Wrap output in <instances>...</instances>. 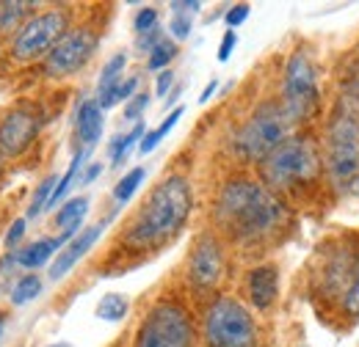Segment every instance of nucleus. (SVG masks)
Segmentation results:
<instances>
[{"mask_svg": "<svg viewBox=\"0 0 359 347\" xmlns=\"http://www.w3.org/2000/svg\"><path fill=\"white\" fill-rule=\"evenodd\" d=\"M100 234H102V223H97V226H89V229H83L55 260H53V264H50V278L53 281H58V278H64L78 262L83 260L86 254L91 251V246L100 240Z\"/></svg>", "mask_w": 359, "mask_h": 347, "instance_id": "obj_14", "label": "nucleus"}, {"mask_svg": "<svg viewBox=\"0 0 359 347\" xmlns=\"http://www.w3.org/2000/svg\"><path fill=\"white\" fill-rule=\"evenodd\" d=\"M163 39H166V36H163V31H161V28H155V31H149V34H141V36L135 39V47H138L141 52H147V55H149V52L163 42Z\"/></svg>", "mask_w": 359, "mask_h": 347, "instance_id": "obj_35", "label": "nucleus"}, {"mask_svg": "<svg viewBox=\"0 0 359 347\" xmlns=\"http://www.w3.org/2000/svg\"><path fill=\"white\" fill-rule=\"evenodd\" d=\"M55 187H58V179H55V176L42 179V185L36 187L34 201H31V207H28V218H36L42 210H45L47 204H50V199H53V190H55Z\"/></svg>", "mask_w": 359, "mask_h": 347, "instance_id": "obj_28", "label": "nucleus"}, {"mask_svg": "<svg viewBox=\"0 0 359 347\" xmlns=\"http://www.w3.org/2000/svg\"><path fill=\"white\" fill-rule=\"evenodd\" d=\"M188 278L196 290H213L224 278V248L213 234L196 237L188 260Z\"/></svg>", "mask_w": 359, "mask_h": 347, "instance_id": "obj_13", "label": "nucleus"}, {"mask_svg": "<svg viewBox=\"0 0 359 347\" xmlns=\"http://www.w3.org/2000/svg\"><path fill=\"white\" fill-rule=\"evenodd\" d=\"M293 122L287 119L282 102H266L260 105L232 138V152L241 160L263 163L276 146H282L290 138Z\"/></svg>", "mask_w": 359, "mask_h": 347, "instance_id": "obj_5", "label": "nucleus"}, {"mask_svg": "<svg viewBox=\"0 0 359 347\" xmlns=\"http://www.w3.org/2000/svg\"><path fill=\"white\" fill-rule=\"evenodd\" d=\"M346 187H348L351 193H357V196H359V174L354 176V179H351V182H348V185H346Z\"/></svg>", "mask_w": 359, "mask_h": 347, "instance_id": "obj_42", "label": "nucleus"}, {"mask_svg": "<svg viewBox=\"0 0 359 347\" xmlns=\"http://www.w3.org/2000/svg\"><path fill=\"white\" fill-rule=\"evenodd\" d=\"M135 88H138V78H125L119 88L111 94V99H108V105L102 108V111H108V108H114L116 102H125V99H133L135 97Z\"/></svg>", "mask_w": 359, "mask_h": 347, "instance_id": "obj_31", "label": "nucleus"}, {"mask_svg": "<svg viewBox=\"0 0 359 347\" xmlns=\"http://www.w3.org/2000/svg\"><path fill=\"white\" fill-rule=\"evenodd\" d=\"M100 36L89 25L81 28H69L67 36L50 50L45 58V75L47 78H69L75 72H81L91 61V55L97 52Z\"/></svg>", "mask_w": 359, "mask_h": 347, "instance_id": "obj_10", "label": "nucleus"}, {"mask_svg": "<svg viewBox=\"0 0 359 347\" xmlns=\"http://www.w3.org/2000/svg\"><path fill=\"white\" fill-rule=\"evenodd\" d=\"M42 130V113L34 105H17L0 119V152L8 157H20L31 149Z\"/></svg>", "mask_w": 359, "mask_h": 347, "instance_id": "obj_12", "label": "nucleus"}, {"mask_svg": "<svg viewBox=\"0 0 359 347\" xmlns=\"http://www.w3.org/2000/svg\"><path fill=\"white\" fill-rule=\"evenodd\" d=\"M0 171H3V152H0Z\"/></svg>", "mask_w": 359, "mask_h": 347, "instance_id": "obj_43", "label": "nucleus"}, {"mask_svg": "<svg viewBox=\"0 0 359 347\" xmlns=\"http://www.w3.org/2000/svg\"><path fill=\"white\" fill-rule=\"evenodd\" d=\"M320 174H323V157L315 141L307 135H290L260 163L263 185L271 187L276 196L313 187Z\"/></svg>", "mask_w": 359, "mask_h": 347, "instance_id": "obj_3", "label": "nucleus"}, {"mask_svg": "<svg viewBox=\"0 0 359 347\" xmlns=\"http://www.w3.org/2000/svg\"><path fill=\"white\" fill-rule=\"evenodd\" d=\"M282 108L293 125H304L320 113V88L318 75L304 50L290 52L282 72Z\"/></svg>", "mask_w": 359, "mask_h": 347, "instance_id": "obj_7", "label": "nucleus"}, {"mask_svg": "<svg viewBox=\"0 0 359 347\" xmlns=\"http://www.w3.org/2000/svg\"><path fill=\"white\" fill-rule=\"evenodd\" d=\"M133 28H135V34H138V36H141V34L155 31V28H158V11H155L152 6H144V8L135 14Z\"/></svg>", "mask_w": 359, "mask_h": 347, "instance_id": "obj_30", "label": "nucleus"}, {"mask_svg": "<svg viewBox=\"0 0 359 347\" xmlns=\"http://www.w3.org/2000/svg\"><path fill=\"white\" fill-rule=\"evenodd\" d=\"M340 311H343V317H348V320H359V270H357V276H354V281L348 284L346 295L340 298Z\"/></svg>", "mask_w": 359, "mask_h": 347, "instance_id": "obj_29", "label": "nucleus"}, {"mask_svg": "<svg viewBox=\"0 0 359 347\" xmlns=\"http://www.w3.org/2000/svg\"><path fill=\"white\" fill-rule=\"evenodd\" d=\"M64 243L55 237V240H36V243H31L28 248H22V251H17V257H14V262L17 264H22V267H42L45 262H50V257L61 248Z\"/></svg>", "mask_w": 359, "mask_h": 347, "instance_id": "obj_19", "label": "nucleus"}, {"mask_svg": "<svg viewBox=\"0 0 359 347\" xmlns=\"http://www.w3.org/2000/svg\"><path fill=\"white\" fill-rule=\"evenodd\" d=\"M202 331L208 347H257V325L252 311L229 295H222L208 306Z\"/></svg>", "mask_w": 359, "mask_h": 347, "instance_id": "obj_6", "label": "nucleus"}, {"mask_svg": "<svg viewBox=\"0 0 359 347\" xmlns=\"http://www.w3.org/2000/svg\"><path fill=\"white\" fill-rule=\"evenodd\" d=\"M359 94L346 91L326 125V169L334 182L348 185L359 174Z\"/></svg>", "mask_w": 359, "mask_h": 347, "instance_id": "obj_4", "label": "nucleus"}, {"mask_svg": "<svg viewBox=\"0 0 359 347\" xmlns=\"http://www.w3.org/2000/svg\"><path fill=\"white\" fill-rule=\"evenodd\" d=\"M191 28H194V22H191L188 14H175L172 22H169V34H172L175 39H188V36H191Z\"/></svg>", "mask_w": 359, "mask_h": 347, "instance_id": "obj_33", "label": "nucleus"}, {"mask_svg": "<svg viewBox=\"0 0 359 347\" xmlns=\"http://www.w3.org/2000/svg\"><path fill=\"white\" fill-rule=\"evenodd\" d=\"M86 157H89V149H78L75 152V157H72V163H69V169L67 174L58 179V187L53 190V199H50V204H47V210H53L55 204H61L64 199H67V193H69V187H72V182L78 179V174L83 169V163H86Z\"/></svg>", "mask_w": 359, "mask_h": 347, "instance_id": "obj_20", "label": "nucleus"}, {"mask_svg": "<svg viewBox=\"0 0 359 347\" xmlns=\"http://www.w3.org/2000/svg\"><path fill=\"white\" fill-rule=\"evenodd\" d=\"M249 11H252V8H249L246 3H235V6H229V11L224 14L229 31H232V28H238V25H243V22L249 20Z\"/></svg>", "mask_w": 359, "mask_h": 347, "instance_id": "obj_34", "label": "nucleus"}, {"mask_svg": "<svg viewBox=\"0 0 359 347\" xmlns=\"http://www.w3.org/2000/svg\"><path fill=\"white\" fill-rule=\"evenodd\" d=\"M246 290H249V301L255 309H260V311L271 309L279 295V270L273 264H260V267L249 270Z\"/></svg>", "mask_w": 359, "mask_h": 347, "instance_id": "obj_15", "label": "nucleus"}, {"mask_svg": "<svg viewBox=\"0 0 359 347\" xmlns=\"http://www.w3.org/2000/svg\"><path fill=\"white\" fill-rule=\"evenodd\" d=\"M235 44H238V34H235V31H226L222 44H219V61H229V55H232Z\"/></svg>", "mask_w": 359, "mask_h": 347, "instance_id": "obj_36", "label": "nucleus"}, {"mask_svg": "<svg viewBox=\"0 0 359 347\" xmlns=\"http://www.w3.org/2000/svg\"><path fill=\"white\" fill-rule=\"evenodd\" d=\"M194 210L191 182L180 174L166 176L141 204L130 226L125 229V243L130 248H158L177 237L180 229L188 223Z\"/></svg>", "mask_w": 359, "mask_h": 347, "instance_id": "obj_2", "label": "nucleus"}, {"mask_svg": "<svg viewBox=\"0 0 359 347\" xmlns=\"http://www.w3.org/2000/svg\"><path fill=\"white\" fill-rule=\"evenodd\" d=\"M180 116H182V108H175V111H172V113L163 119V125H158L155 130H149L147 135H144V138H141V143H138V152H141V155H149V152H155V146H158V143H161V141H163L169 132L175 130V125L180 122Z\"/></svg>", "mask_w": 359, "mask_h": 347, "instance_id": "obj_24", "label": "nucleus"}, {"mask_svg": "<svg viewBox=\"0 0 359 347\" xmlns=\"http://www.w3.org/2000/svg\"><path fill=\"white\" fill-rule=\"evenodd\" d=\"M69 31V11L67 8H50L36 17H31L14 36L11 42V55L22 64L47 58L50 50L61 42Z\"/></svg>", "mask_w": 359, "mask_h": 347, "instance_id": "obj_9", "label": "nucleus"}, {"mask_svg": "<svg viewBox=\"0 0 359 347\" xmlns=\"http://www.w3.org/2000/svg\"><path fill=\"white\" fill-rule=\"evenodd\" d=\"M102 125H105V119H102V108L97 105V99H83L75 113V135L83 143V149H89V152L94 149V143L102 135Z\"/></svg>", "mask_w": 359, "mask_h": 347, "instance_id": "obj_16", "label": "nucleus"}, {"mask_svg": "<svg viewBox=\"0 0 359 347\" xmlns=\"http://www.w3.org/2000/svg\"><path fill=\"white\" fill-rule=\"evenodd\" d=\"M125 66H128V52H116V55H111L108 64L102 66V75H100V83H97V105H100V108L108 105L111 94H114V91L119 88V83L125 80V78H122Z\"/></svg>", "mask_w": 359, "mask_h": 347, "instance_id": "obj_17", "label": "nucleus"}, {"mask_svg": "<svg viewBox=\"0 0 359 347\" xmlns=\"http://www.w3.org/2000/svg\"><path fill=\"white\" fill-rule=\"evenodd\" d=\"M39 292H42V278L36 273H31V276H22L17 281V287L11 290V301H14V306H22L28 301H34Z\"/></svg>", "mask_w": 359, "mask_h": 347, "instance_id": "obj_25", "label": "nucleus"}, {"mask_svg": "<svg viewBox=\"0 0 359 347\" xmlns=\"http://www.w3.org/2000/svg\"><path fill=\"white\" fill-rule=\"evenodd\" d=\"M320 264H318V292L323 298H343L348 284L354 281L359 270V254L351 243H334L320 248Z\"/></svg>", "mask_w": 359, "mask_h": 347, "instance_id": "obj_11", "label": "nucleus"}, {"mask_svg": "<svg viewBox=\"0 0 359 347\" xmlns=\"http://www.w3.org/2000/svg\"><path fill=\"white\" fill-rule=\"evenodd\" d=\"M175 86V75H172V69H166V72H161L158 75V80H155V91H158V97H166L169 91Z\"/></svg>", "mask_w": 359, "mask_h": 347, "instance_id": "obj_38", "label": "nucleus"}, {"mask_svg": "<svg viewBox=\"0 0 359 347\" xmlns=\"http://www.w3.org/2000/svg\"><path fill=\"white\" fill-rule=\"evenodd\" d=\"M34 3H22V0H0V34H11L17 31V25L31 14Z\"/></svg>", "mask_w": 359, "mask_h": 347, "instance_id": "obj_21", "label": "nucleus"}, {"mask_svg": "<svg viewBox=\"0 0 359 347\" xmlns=\"http://www.w3.org/2000/svg\"><path fill=\"white\" fill-rule=\"evenodd\" d=\"M100 174H102V166H100V163H91L89 169H86V174L81 176V182H83V185H91V182H94Z\"/></svg>", "mask_w": 359, "mask_h": 347, "instance_id": "obj_40", "label": "nucleus"}, {"mask_svg": "<svg viewBox=\"0 0 359 347\" xmlns=\"http://www.w3.org/2000/svg\"><path fill=\"white\" fill-rule=\"evenodd\" d=\"M0 334H3V317H0Z\"/></svg>", "mask_w": 359, "mask_h": 347, "instance_id": "obj_44", "label": "nucleus"}, {"mask_svg": "<svg viewBox=\"0 0 359 347\" xmlns=\"http://www.w3.org/2000/svg\"><path fill=\"white\" fill-rule=\"evenodd\" d=\"M147 132H144V122H135V127L128 135H116L114 141H111V163L119 169L122 163H125V157L130 155V149H133V143H138L141 138H144Z\"/></svg>", "mask_w": 359, "mask_h": 347, "instance_id": "obj_23", "label": "nucleus"}, {"mask_svg": "<svg viewBox=\"0 0 359 347\" xmlns=\"http://www.w3.org/2000/svg\"><path fill=\"white\" fill-rule=\"evenodd\" d=\"M216 223L238 246H260L287 226V204L263 182L232 179L216 199Z\"/></svg>", "mask_w": 359, "mask_h": 347, "instance_id": "obj_1", "label": "nucleus"}, {"mask_svg": "<svg viewBox=\"0 0 359 347\" xmlns=\"http://www.w3.org/2000/svg\"><path fill=\"white\" fill-rule=\"evenodd\" d=\"M22 234H25V218H17V220L11 223V229H8V234H6V246H8V248L17 246V243L22 240Z\"/></svg>", "mask_w": 359, "mask_h": 347, "instance_id": "obj_37", "label": "nucleus"}, {"mask_svg": "<svg viewBox=\"0 0 359 347\" xmlns=\"http://www.w3.org/2000/svg\"><path fill=\"white\" fill-rule=\"evenodd\" d=\"M147 105H149V94H147V91L135 94L133 99L125 105V119H128V122H135V119H141V113L147 111Z\"/></svg>", "mask_w": 359, "mask_h": 347, "instance_id": "obj_32", "label": "nucleus"}, {"mask_svg": "<svg viewBox=\"0 0 359 347\" xmlns=\"http://www.w3.org/2000/svg\"><path fill=\"white\" fill-rule=\"evenodd\" d=\"M128 298L125 295H119V292H108V295H102L100 298V304L94 309V314L100 317V320H105V323H119V320H125V314H128Z\"/></svg>", "mask_w": 359, "mask_h": 347, "instance_id": "obj_22", "label": "nucleus"}, {"mask_svg": "<svg viewBox=\"0 0 359 347\" xmlns=\"http://www.w3.org/2000/svg\"><path fill=\"white\" fill-rule=\"evenodd\" d=\"M172 8H175L177 14H188V17H191V14H196V11L202 8V3H199V0H175Z\"/></svg>", "mask_w": 359, "mask_h": 347, "instance_id": "obj_39", "label": "nucleus"}, {"mask_svg": "<svg viewBox=\"0 0 359 347\" xmlns=\"http://www.w3.org/2000/svg\"><path fill=\"white\" fill-rule=\"evenodd\" d=\"M86 210H89V199H86V196L69 199V201L58 210V215H55V226H58L61 232H67V234L78 237V234H81V223H83V218H86Z\"/></svg>", "mask_w": 359, "mask_h": 347, "instance_id": "obj_18", "label": "nucleus"}, {"mask_svg": "<svg viewBox=\"0 0 359 347\" xmlns=\"http://www.w3.org/2000/svg\"><path fill=\"white\" fill-rule=\"evenodd\" d=\"M194 320L185 306L175 301L155 304L135 331L133 347H194Z\"/></svg>", "mask_w": 359, "mask_h": 347, "instance_id": "obj_8", "label": "nucleus"}, {"mask_svg": "<svg viewBox=\"0 0 359 347\" xmlns=\"http://www.w3.org/2000/svg\"><path fill=\"white\" fill-rule=\"evenodd\" d=\"M216 88H219V80H210V83H208V86H205V91H202V94H199V102H202V105H205V102H208V99H210V97H213V94H216Z\"/></svg>", "mask_w": 359, "mask_h": 347, "instance_id": "obj_41", "label": "nucleus"}, {"mask_svg": "<svg viewBox=\"0 0 359 347\" xmlns=\"http://www.w3.org/2000/svg\"><path fill=\"white\" fill-rule=\"evenodd\" d=\"M175 55H177V44L172 42V39H163V42H161L155 50H152V52H149L147 66H149L152 72H166V66L175 61Z\"/></svg>", "mask_w": 359, "mask_h": 347, "instance_id": "obj_27", "label": "nucleus"}, {"mask_svg": "<svg viewBox=\"0 0 359 347\" xmlns=\"http://www.w3.org/2000/svg\"><path fill=\"white\" fill-rule=\"evenodd\" d=\"M144 176H147V169H133V171H128L119 182H116V187H114V199H116L119 204L130 201V199H133V193L141 187Z\"/></svg>", "mask_w": 359, "mask_h": 347, "instance_id": "obj_26", "label": "nucleus"}]
</instances>
